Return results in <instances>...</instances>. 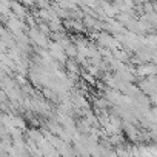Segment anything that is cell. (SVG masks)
Masks as SVG:
<instances>
[{"label": "cell", "mask_w": 157, "mask_h": 157, "mask_svg": "<svg viewBox=\"0 0 157 157\" xmlns=\"http://www.w3.org/2000/svg\"><path fill=\"white\" fill-rule=\"evenodd\" d=\"M139 72H140L142 75H155V74H157V68H155L154 65H149V66H142V68L139 69Z\"/></svg>", "instance_id": "cell-3"}, {"label": "cell", "mask_w": 157, "mask_h": 157, "mask_svg": "<svg viewBox=\"0 0 157 157\" xmlns=\"http://www.w3.org/2000/svg\"><path fill=\"white\" fill-rule=\"evenodd\" d=\"M65 54L68 56V57H75L77 54H78V51H77V46L75 45H68L66 48H65Z\"/></svg>", "instance_id": "cell-4"}, {"label": "cell", "mask_w": 157, "mask_h": 157, "mask_svg": "<svg viewBox=\"0 0 157 157\" xmlns=\"http://www.w3.org/2000/svg\"><path fill=\"white\" fill-rule=\"evenodd\" d=\"M29 37H31L37 45H40V46H46V45H48V40H46L45 34L40 33V31L36 29V28H31V29H29Z\"/></svg>", "instance_id": "cell-1"}, {"label": "cell", "mask_w": 157, "mask_h": 157, "mask_svg": "<svg viewBox=\"0 0 157 157\" xmlns=\"http://www.w3.org/2000/svg\"><path fill=\"white\" fill-rule=\"evenodd\" d=\"M83 23H85L88 28H94V29H100V28H102L100 22H97L93 16H86V17L83 19Z\"/></svg>", "instance_id": "cell-2"}, {"label": "cell", "mask_w": 157, "mask_h": 157, "mask_svg": "<svg viewBox=\"0 0 157 157\" xmlns=\"http://www.w3.org/2000/svg\"><path fill=\"white\" fill-rule=\"evenodd\" d=\"M66 63H68V68H69V71H71V72H72V71H74V72L77 71V66H75V63H72V62H66Z\"/></svg>", "instance_id": "cell-5"}]
</instances>
